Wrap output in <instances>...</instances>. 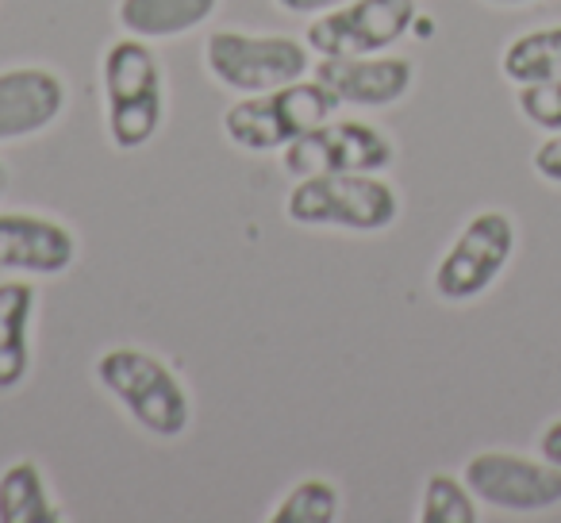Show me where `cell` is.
<instances>
[{"mask_svg": "<svg viewBox=\"0 0 561 523\" xmlns=\"http://www.w3.org/2000/svg\"><path fill=\"white\" fill-rule=\"evenodd\" d=\"M93 377L147 435L181 439L193 423L185 382L142 346H108L96 359Z\"/></svg>", "mask_w": 561, "mask_h": 523, "instance_id": "1", "label": "cell"}, {"mask_svg": "<svg viewBox=\"0 0 561 523\" xmlns=\"http://www.w3.org/2000/svg\"><path fill=\"white\" fill-rule=\"evenodd\" d=\"M104 81V120L116 150H142L165 120V78L154 47L147 39L112 43L101 62Z\"/></svg>", "mask_w": 561, "mask_h": 523, "instance_id": "2", "label": "cell"}, {"mask_svg": "<svg viewBox=\"0 0 561 523\" xmlns=\"http://www.w3.org/2000/svg\"><path fill=\"white\" fill-rule=\"evenodd\" d=\"M339 109L343 101L323 81L300 78L270 89V93L239 96L224 112V135L250 155H270V150L293 147L300 135L335 120Z\"/></svg>", "mask_w": 561, "mask_h": 523, "instance_id": "3", "label": "cell"}, {"mask_svg": "<svg viewBox=\"0 0 561 523\" xmlns=\"http://www.w3.org/2000/svg\"><path fill=\"white\" fill-rule=\"evenodd\" d=\"M285 216L297 227L374 235L397 224L400 196L381 173H308L285 196Z\"/></svg>", "mask_w": 561, "mask_h": 523, "instance_id": "4", "label": "cell"}, {"mask_svg": "<svg viewBox=\"0 0 561 523\" xmlns=\"http://www.w3.org/2000/svg\"><path fill=\"white\" fill-rule=\"evenodd\" d=\"M204 66L224 89L239 96L270 93L312 73V47L293 35L211 32L204 43Z\"/></svg>", "mask_w": 561, "mask_h": 523, "instance_id": "5", "label": "cell"}, {"mask_svg": "<svg viewBox=\"0 0 561 523\" xmlns=\"http://www.w3.org/2000/svg\"><path fill=\"white\" fill-rule=\"evenodd\" d=\"M512 250H515V224L507 212H477L461 235L450 242L443 258H438L435 266V293L450 305H461V300H473L481 297L484 289H492L504 266L512 262Z\"/></svg>", "mask_w": 561, "mask_h": 523, "instance_id": "6", "label": "cell"}, {"mask_svg": "<svg viewBox=\"0 0 561 523\" xmlns=\"http://www.w3.org/2000/svg\"><path fill=\"white\" fill-rule=\"evenodd\" d=\"M415 0H351L343 9H331L308 24L305 43L320 58H354L385 55L392 43L412 32Z\"/></svg>", "mask_w": 561, "mask_h": 523, "instance_id": "7", "label": "cell"}, {"mask_svg": "<svg viewBox=\"0 0 561 523\" xmlns=\"http://www.w3.org/2000/svg\"><path fill=\"white\" fill-rule=\"evenodd\" d=\"M293 178L308 173H385L397 162V147L381 127L366 120H328L280 150Z\"/></svg>", "mask_w": 561, "mask_h": 523, "instance_id": "8", "label": "cell"}, {"mask_svg": "<svg viewBox=\"0 0 561 523\" xmlns=\"http://www.w3.org/2000/svg\"><path fill=\"white\" fill-rule=\"evenodd\" d=\"M466 485L481 504H492L500 512H546L561 504V466L535 462L507 451H481L461 469Z\"/></svg>", "mask_w": 561, "mask_h": 523, "instance_id": "9", "label": "cell"}, {"mask_svg": "<svg viewBox=\"0 0 561 523\" xmlns=\"http://www.w3.org/2000/svg\"><path fill=\"white\" fill-rule=\"evenodd\" d=\"M78 239L62 219L39 212H0V274L58 277L73 266Z\"/></svg>", "mask_w": 561, "mask_h": 523, "instance_id": "10", "label": "cell"}, {"mask_svg": "<svg viewBox=\"0 0 561 523\" xmlns=\"http://www.w3.org/2000/svg\"><path fill=\"white\" fill-rule=\"evenodd\" d=\"M312 78L323 81L343 104L354 109H389L412 93L415 66L397 55H354V58H320Z\"/></svg>", "mask_w": 561, "mask_h": 523, "instance_id": "11", "label": "cell"}, {"mask_svg": "<svg viewBox=\"0 0 561 523\" xmlns=\"http://www.w3.org/2000/svg\"><path fill=\"white\" fill-rule=\"evenodd\" d=\"M66 112V81L47 66L0 70V143L32 139Z\"/></svg>", "mask_w": 561, "mask_h": 523, "instance_id": "12", "label": "cell"}, {"mask_svg": "<svg viewBox=\"0 0 561 523\" xmlns=\"http://www.w3.org/2000/svg\"><path fill=\"white\" fill-rule=\"evenodd\" d=\"M39 293L32 282H0V393H12L32 374V320Z\"/></svg>", "mask_w": 561, "mask_h": 523, "instance_id": "13", "label": "cell"}, {"mask_svg": "<svg viewBox=\"0 0 561 523\" xmlns=\"http://www.w3.org/2000/svg\"><path fill=\"white\" fill-rule=\"evenodd\" d=\"M216 9L219 0H119L116 20L135 39L158 43L196 32L201 24H208Z\"/></svg>", "mask_w": 561, "mask_h": 523, "instance_id": "14", "label": "cell"}, {"mask_svg": "<svg viewBox=\"0 0 561 523\" xmlns=\"http://www.w3.org/2000/svg\"><path fill=\"white\" fill-rule=\"evenodd\" d=\"M62 508L47 489V477L32 458L12 462L0 474V523H62Z\"/></svg>", "mask_w": 561, "mask_h": 523, "instance_id": "15", "label": "cell"}, {"mask_svg": "<svg viewBox=\"0 0 561 523\" xmlns=\"http://www.w3.org/2000/svg\"><path fill=\"white\" fill-rule=\"evenodd\" d=\"M504 78L515 86H538V81H558L561 78V27H538L519 39L507 43L504 58Z\"/></svg>", "mask_w": 561, "mask_h": 523, "instance_id": "16", "label": "cell"}, {"mask_svg": "<svg viewBox=\"0 0 561 523\" xmlns=\"http://www.w3.org/2000/svg\"><path fill=\"white\" fill-rule=\"evenodd\" d=\"M343 512V492L328 477H305L293 485L277 508L270 512L273 523H335Z\"/></svg>", "mask_w": 561, "mask_h": 523, "instance_id": "17", "label": "cell"}, {"mask_svg": "<svg viewBox=\"0 0 561 523\" xmlns=\"http://www.w3.org/2000/svg\"><path fill=\"white\" fill-rule=\"evenodd\" d=\"M420 523H477V497L466 485V477L431 474L423 485Z\"/></svg>", "mask_w": 561, "mask_h": 523, "instance_id": "18", "label": "cell"}, {"mask_svg": "<svg viewBox=\"0 0 561 523\" xmlns=\"http://www.w3.org/2000/svg\"><path fill=\"white\" fill-rule=\"evenodd\" d=\"M519 112L542 132H561V78L519 86Z\"/></svg>", "mask_w": 561, "mask_h": 523, "instance_id": "19", "label": "cell"}, {"mask_svg": "<svg viewBox=\"0 0 561 523\" xmlns=\"http://www.w3.org/2000/svg\"><path fill=\"white\" fill-rule=\"evenodd\" d=\"M535 173L553 185H561V132H553L542 147L535 150Z\"/></svg>", "mask_w": 561, "mask_h": 523, "instance_id": "20", "label": "cell"}, {"mask_svg": "<svg viewBox=\"0 0 561 523\" xmlns=\"http://www.w3.org/2000/svg\"><path fill=\"white\" fill-rule=\"evenodd\" d=\"M351 0H277V9L293 12V16H323L331 9H343Z\"/></svg>", "mask_w": 561, "mask_h": 523, "instance_id": "21", "label": "cell"}, {"mask_svg": "<svg viewBox=\"0 0 561 523\" xmlns=\"http://www.w3.org/2000/svg\"><path fill=\"white\" fill-rule=\"evenodd\" d=\"M538 454L553 466H561V420L546 423V431L538 435Z\"/></svg>", "mask_w": 561, "mask_h": 523, "instance_id": "22", "label": "cell"}, {"mask_svg": "<svg viewBox=\"0 0 561 523\" xmlns=\"http://www.w3.org/2000/svg\"><path fill=\"white\" fill-rule=\"evenodd\" d=\"M9 189V170H4V162H0V193Z\"/></svg>", "mask_w": 561, "mask_h": 523, "instance_id": "23", "label": "cell"}, {"mask_svg": "<svg viewBox=\"0 0 561 523\" xmlns=\"http://www.w3.org/2000/svg\"><path fill=\"white\" fill-rule=\"evenodd\" d=\"M492 4H530V0H492Z\"/></svg>", "mask_w": 561, "mask_h": 523, "instance_id": "24", "label": "cell"}]
</instances>
